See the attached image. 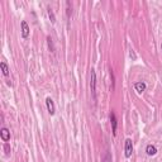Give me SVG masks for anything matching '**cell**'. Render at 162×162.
<instances>
[{"mask_svg":"<svg viewBox=\"0 0 162 162\" xmlns=\"http://www.w3.org/2000/svg\"><path fill=\"white\" fill-rule=\"evenodd\" d=\"M101 162H113L112 161V155H110V153L107 152V155L104 156V158L101 160Z\"/></svg>","mask_w":162,"mask_h":162,"instance_id":"cell-10","label":"cell"},{"mask_svg":"<svg viewBox=\"0 0 162 162\" xmlns=\"http://www.w3.org/2000/svg\"><path fill=\"white\" fill-rule=\"evenodd\" d=\"M20 26H22V37L23 38H28V36H29V27H28L27 22H26V20H22Z\"/></svg>","mask_w":162,"mask_h":162,"instance_id":"cell-3","label":"cell"},{"mask_svg":"<svg viewBox=\"0 0 162 162\" xmlns=\"http://www.w3.org/2000/svg\"><path fill=\"white\" fill-rule=\"evenodd\" d=\"M71 13H72V9L70 8V3H67V17L68 18L71 17Z\"/></svg>","mask_w":162,"mask_h":162,"instance_id":"cell-13","label":"cell"},{"mask_svg":"<svg viewBox=\"0 0 162 162\" xmlns=\"http://www.w3.org/2000/svg\"><path fill=\"white\" fill-rule=\"evenodd\" d=\"M0 67H1V72H3V75L5 76V77H8V76H9V67H8V65H6V62H3L0 63Z\"/></svg>","mask_w":162,"mask_h":162,"instance_id":"cell-8","label":"cell"},{"mask_svg":"<svg viewBox=\"0 0 162 162\" xmlns=\"http://www.w3.org/2000/svg\"><path fill=\"white\" fill-rule=\"evenodd\" d=\"M146 152H147L148 156H155L157 153V148L155 147V146H152V144H148L147 148H146Z\"/></svg>","mask_w":162,"mask_h":162,"instance_id":"cell-7","label":"cell"},{"mask_svg":"<svg viewBox=\"0 0 162 162\" xmlns=\"http://www.w3.org/2000/svg\"><path fill=\"white\" fill-rule=\"evenodd\" d=\"M48 17H50V19H51V22H52V23H55V22H56L55 14H53V11H52L51 8H50V9H48Z\"/></svg>","mask_w":162,"mask_h":162,"instance_id":"cell-11","label":"cell"},{"mask_svg":"<svg viewBox=\"0 0 162 162\" xmlns=\"http://www.w3.org/2000/svg\"><path fill=\"white\" fill-rule=\"evenodd\" d=\"M161 50H162V43H161Z\"/></svg>","mask_w":162,"mask_h":162,"instance_id":"cell-16","label":"cell"},{"mask_svg":"<svg viewBox=\"0 0 162 162\" xmlns=\"http://www.w3.org/2000/svg\"><path fill=\"white\" fill-rule=\"evenodd\" d=\"M90 89H91V94H92V98L94 100H96V74H95V70H91L90 71Z\"/></svg>","mask_w":162,"mask_h":162,"instance_id":"cell-1","label":"cell"},{"mask_svg":"<svg viewBox=\"0 0 162 162\" xmlns=\"http://www.w3.org/2000/svg\"><path fill=\"white\" fill-rule=\"evenodd\" d=\"M134 89L138 92H143L146 90V84L144 82H136L134 84Z\"/></svg>","mask_w":162,"mask_h":162,"instance_id":"cell-9","label":"cell"},{"mask_svg":"<svg viewBox=\"0 0 162 162\" xmlns=\"http://www.w3.org/2000/svg\"><path fill=\"white\" fill-rule=\"evenodd\" d=\"M4 149H5V153L8 155V153L10 152V147H9V144H8V143H5V146H4Z\"/></svg>","mask_w":162,"mask_h":162,"instance_id":"cell-14","label":"cell"},{"mask_svg":"<svg viewBox=\"0 0 162 162\" xmlns=\"http://www.w3.org/2000/svg\"><path fill=\"white\" fill-rule=\"evenodd\" d=\"M47 41H48V47H50L51 52H55V48H53V44H52V39H51V37H48Z\"/></svg>","mask_w":162,"mask_h":162,"instance_id":"cell-12","label":"cell"},{"mask_svg":"<svg viewBox=\"0 0 162 162\" xmlns=\"http://www.w3.org/2000/svg\"><path fill=\"white\" fill-rule=\"evenodd\" d=\"M124 152H125V157H127V158H129V157L132 156V152H133V143H132V139H131V138H127V139H125Z\"/></svg>","mask_w":162,"mask_h":162,"instance_id":"cell-2","label":"cell"},{"mask_svg":"<svg viewBox=\"0 0 162 162\" xmlns=\"http://www.w3.org/2000/svg\"><path fill=\"white\" fill-rule=\"evenodd\" d=\"M0 137H1V139L4 142H8L10 139V132L8 128H1V131H0Z\"/></svg>","mask_w":162,"mask_h":162,"instance_id":"cell-5","label":"cell"},{"mask_svg":"<svg viewBox=\"0 0 162 162\" xmlns=\"http://www.w3.org/2000/svg\"><path fill=\"white\" fill-rule=\"evenodd\" d=\"M110 123H112V128H113V136H117V118L114 113H110Z\"/></svg>","mask_w":162,"mask_h":162,"instance_id":"cell-6","label":"cell"},{"mask_svg":"<svg viewBox=\"0 0 162 162\" xmlns=\"http://www.w3.org/2000/svg\"><path fill=\"white\" fill-rule=\"evenodd\" d=\"M131 57H133V58H136V56H134V53H133V51H131Z\"/></svg>","mask_w":162,"mask_h":162,"instance_id":"cell-15","label":"cell"},{"mask_svg":"<svg viewBox=\"0 0 162 162\" xmlns=\"http://www.w3.org/2000/svg\"><path fill=\"white\" fill-rule=\"evenodd\" d=\"M46 105H47V110L48 113H50L51 115H53L55 114V104H53V100H52L51 98H47L46 99Z\"/></svg>","mask_w":162,"mask_h":162,"instance_id":"cell-4","label":"cell"}]
</instances>
